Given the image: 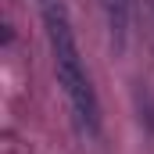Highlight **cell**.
<instances>
[{
    "instance_id": "cell-2",
    "label": "cell",
    "mask_w": 154,
    "mask_h": 154,
    "mask_svg": "<svg viewBox=\"0 0 154 154\" xmlns=\"http://www.w3.org/2000/svg\"><path fill=\"white\" fill-rule=\"evenodd\" d=\"M100 4H104V18H108L115 50H125V39H129V0H100Z\"/></svg>"
},
{
    "instance_id": "cell-1",
    "label": "cell",
    "mask_w": 154,
    "mask_h": 154,
    "mask_svg": "<svg viewBox=\"0 0 154 154\" xmlns=\"http://www.w3.org/2000/svg\"><path fill=\"white\" fill-rule=\"evenodd\" d=\"M39 14H43V29H47L50 54H54V75L68 100L72 122H75L79 136L97 140L100 136V104H97V90H93L82 54H79L75 32L68 22V7H65V0H39Z\"/></svg>"
}]
</instances>
